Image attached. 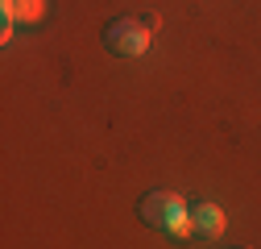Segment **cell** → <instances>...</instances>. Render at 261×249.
<instances>
[{"label":"cell","instance_id":"cell-2","mask_svg":"<svg viewBox=\"0 0 261 249\" xmlns=\"http://www.w3.org/2000/svg\"><path fill=\"white\" fill-rule=\"evenodd\" d=\"M104 46L116 58H137L149 46V25L145 21H133V17H120V21H112L104 29Z\"/></svg>","mask_w":261,"mask_h":249},{"label":"cell","instance_id":"cell-4","mask_svg":"<svg viewBox=\"0 0 261 249\" xmlns=\"http://www.w3.org/2000/svg\"><path fill=\"white\" fill-rule=\"evenodd\" d=\"M237 249H249V245H237Z\"/></svg>","mask_w":261,"mask_h":249},{"label":"cell","instance_id":"cell-1","mask_svg":"<svg viewBox=\"0 0 261 249\" xmlns=\"http://www.w3.org/2000/svg\"><path fill=\"white\" fill-rule=\"evenodd\" d=\"M137 212H141V220L153 225V229H166L174 237L191 233V204L182 195H174V191H145Z\"/></svg>","mask_w":261,"mask_h":249},{"label":"cell","instance_id":"cell-3","mask_svg":"<svg viewBox=\"0 0 261 249\" xmlns=\"http://www.w3.org/2000/svg\"><path fill=\"white\" fill-rule=\"evenodd\" d=\"M224 233V208L212 200L191 204V237H220Z\"/></svg>","mask_w":261,"mask_h":249}]
</instances>
